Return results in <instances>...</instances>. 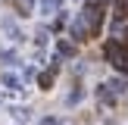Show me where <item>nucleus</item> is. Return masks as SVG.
Wrapping results in <instances>:
<instances>
[{
	"label": "nucleus",
	"mask_w": 128,
	"mask_h": 125,
	"mask_svg": "<svg viewBox=\"0 0 128 125\" xmlns=\"http://www.w3.org/2000/svg\"><path fill=\"white\" fill-rule=\"evenodd\" d=\"M106 60H110L112 66H119V69H128V41L112 38V41L106 44Z\"/></svg>",
	"instance_id": "obj_1"
},
{
	"label": "nucleus",
	"mask_w": 128,
	"mask_h": 125,
	"mask_svg": "<svg viewBox=\"0 0 128 125\" xmlns=\"http://www.w3.org/2000/svg\"><path fill=\"white\" fill-rule=\"evenodd\" d=\"M100 19H103V0L88 3V10H84V28H88V34H97Z\"/></svg>",
	"instance_id": "obj_2"
},
{
	"label": "nucleus",
	"mask_w": 128,
	"mask_h": 125,
	"mask_svg": "<svg viewBox=\"0 0 128 125\" xmlns=\"http://www.w3.org/2000/svg\"><path fill=\"white\" fill-rule=\"evenodd\" d=\"M112 16H116V19H128V0H116V6H112Z\"/></svg>",
	"instance_id": "obj_3"
},
{
	"label": "nucleus",
	"mask_w": 128,
	"mask_h": 125,
	"mask_svg": "<svg viewBox=\"0 0 128 125\" xmlns=\"http://www.w3.org/2000/svg\"><path fill=\"white\" fill-rule=\"evenodd\" d=\"M53 75H56V69H47V72H44V75H41V84H44V88H47V84H50V81H53Z\"/></svg>",
	"instance_id": "obj_4"
}]
</instances>
